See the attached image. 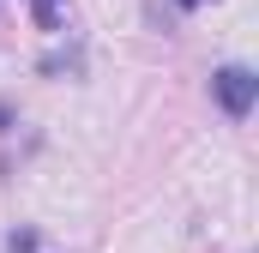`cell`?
Here are the masks:
<instances>
[{
    "label": "cell",
    "instance_id": "3957f363",
    "mask_svg": "<svg viewBox=\"0 0 259 253\" xmlns=\"http://www.w3.org/2000/svg\"><path fill=\"white\" fill-rule=\"evenodd\" d=\"M181 6H205V0H181Z\"/></svg>",
    "mask_w": 259,
    "mask_h": 253
},
{
    "label": "cell",
    "instance_id": "6da1fadb",
    "mask_svg": "<svg viewBox=\"0 0 259 253\" xmlns=\"http://www.w3.org/2000/svg\"><path fill=\"white\" fill-rule=\"evenodd\" d=\"M211 91H217V103H223L229 115H247L253 97H259V78H253V66H223V72L211 78Z\"/></svg>",
    "mask_w": 259,
    "mask_h": 253
},
{
    "label": "cell",
    "instance_id": "7a4b0ae2",
    "mask_svg": "<svg viewBox=\"0 0 259 253\" xmlns=\"http://www.w3.org/2000/svg\"><path fill=\"white\" fill-rule=\"evenodd\" d=\"M30 12H36V24H42V30H55V24L66 18V0H30Z\"/></svg>",
    "mask_w": 259,
    "mask_h": 253
}]
</instances>
